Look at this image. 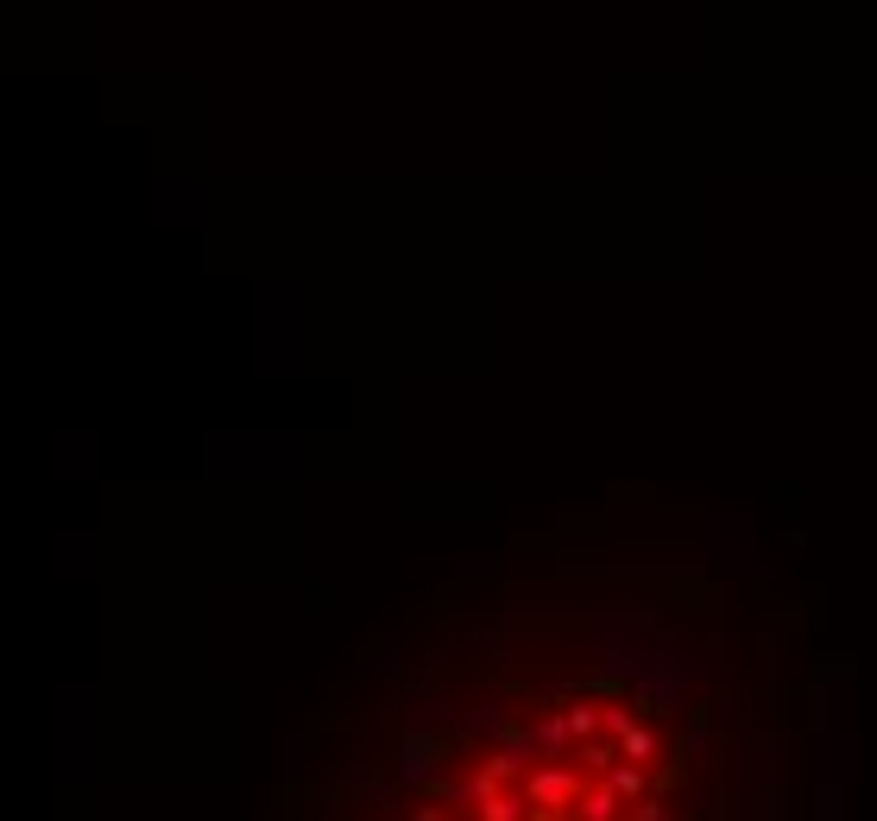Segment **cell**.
<instances>
[{"instance_id":"1","label":"cell","mask_w":877,"mask_h":821,"mask_svg":"<svg viewBox=\"0 0 877 821\" xmlns=\"http://www.w3.org/2000/svg\"><path fill=\"white\" fill-rule=\"evenodd\" d=\"M518 790L530 802V821H569L574 797L588 790V777H581V758H537L518 777Z\"/></svg>"},{"instance_id":"2","label":"cell","mask_w":877,"mask_h":821,"mask_svg":"<svg viewBox=\"0 0 877 821\" xmlns=\"http://www.w3.org/2000/svg\"><path fill=\"white\" fill-rule=\"evenodd\" d=\"M569 821H632V802L619 797L606 777H593L588 790L574 797V809H569Z\"/></svg>"},{"instance_id":"5","label":"cell","mask_w":877,"mask_h":821,"mask_svg":"<svg viewBox=\"0 0 877 821\" xmlns=\"http://www.w3.org/2000/svg\"><path fill=\"white\" fill-rule=\"evenodd\" d=\"M619 752L632 758V765H657V733L644 727V720H632V727L619 733Z\"/></svg>"},{"instance_id":"6","label":"cell","mask_w":877,"mask_h":821,"mask_svg":"<svg viewBox=\"0 0 877 821\" xmlns=\"http://www.w3.org/2000/svg\"><path fill=\"white\" fill-rule=\"evenodd\" d=\"M632 821H669V815H663L657 797H644V802H632Z\"/></svg>"},{"instance_id":"3","label":"cell","mask_w":877,"mask_h":821,"mask_svg":"<svg viewBox=\"0 0 877 821\" xmlns=\"http://www.w3.org/2000/svg\"><path fill=\"white\" fill-rule=\"evenodd\" d=\"M537 727V746H543V758H569L574 752V727H569V708H549L530 720Z\"/></svg>"},{"instance_id":"4","label":"cell","mask_w":877,"mask_h":821,"mask_svg":"<svg viewBox=\"0 0 877 821\" xmlns=\"http://www.w3.org/2000/svg\"><path fill=\"white\" fill-rule=\"evenodd\" d=\"M474 821H530V802L518 783H505L499 797H486L480 809H474Z\"/></svg>"}]
</instances>
